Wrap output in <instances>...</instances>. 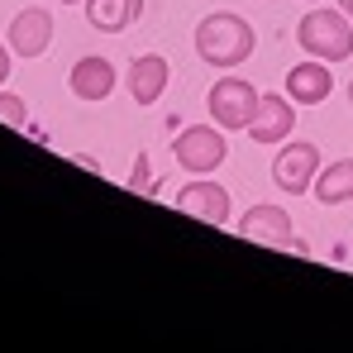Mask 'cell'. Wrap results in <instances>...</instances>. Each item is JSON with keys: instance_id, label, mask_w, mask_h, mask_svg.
Wrapping results in <instances>:
<instances>
[{"instance_id": "1", "label": "cell", "mask_w": 353, "mask_h": 353, "mask_svg": "<svg viewBox=\"0 0 353 353\" xmlns=\"http://www.w3.org/2000/svg\"><path fill=\"white\" fill-rule=\"evenodd\" d=\"M253 48H258V34L234 10H215L196 24V53L210 67H239V62L253 58Z\"/></svg>"}, {"instance_id": "2", "label": "cell", "mask_w": 353, "mask_h": 353, "mask_svg": "<svg viewBox=\"0 0 353 353\" xmlns=\"http://www.w3.org/2000/svg\"><path fill=\"white\" fill-rule=\"evenodd\" d=\"M296 43H301L305 58L344 62V58H353V19L344 10L315 5V10H305L301 24H296Z\"/></svg>"}, {"instance_id": "3", "label": "cell", "mask_w": 353, "mask_h": 353, "mask_svg": "<svg viewBox=\"0 0 353 353\" xmlns=\"http://www.w3.org/2000/svg\"><path fill=\"white\" fill-rule=\"evenodd\" d=\"M258 86H248L243 77H220L215 86H210V96H205V105H210V119L220 124V129H248V119L258 115Z\"/></svg>"}, {"instance_id": "4", "label": "cell", "mask_w": 353, "mask_h": 353, "mask_svg": "<svg viewBox=\"0 0 353 353\" xmlns=\"http://www.w3.org/2000/svg\"><path fill=\"white\" fill-rule=\"evenodd\" d=\"M225 153H230V143H225L220 124H215V129H210V124H191V129L176 134V143H172V158L186 172H215V168L225 163Z\"/></svg>"}, {"instance_id": "5", "label": "cell", "mask_w": 353, "mask_h": 353, "mask_svg": "<svg viewBox=\"0 0 353 353\" xmlns=\"http://www.w3.org/2000/svg\"><path fill=\"white\" fill-rule=\"evenodd\" d=\"M315 172H320V148L305 139H287V148L272 158V181L287 196H305L315 186Z\"/></svg>"}, {"instance_id": "6", "label": "cell", "mask_w": 353, "mask_h": 353, "mask_svg": "<svg viewBox=\"0 0 353 353\" xmlns=\"http://www.w3.org/2000/svg\"><path fill=\"white\" fill-rule=\"evenodd\" d=\"M176 210L191 220H205V225H230V191L210 176H196L176 191Z\"/></svg>"}, {"instance_id": "7", "label": "cell", "mask_w": 353, "mask_h": 353, "mask_svg": "<svg viewBox=\"0 0 353 353\" xmlns=\"http://www.w3.org/2000/svg\"><path fill=\"white\" fill-rule=\"evenodd\" d=\"M10 53L14 58H43V48L53 43V14L48 10H39V5H29V10H19L14 19H10Z\"/></svg>"}, {"instance_id": "8", "label": "cell", "mask_w": 353, "mask_h": 353, "mask_svg": "<svg viewBox=\"0 0 353 353\" xmlns=\"http://www.w3.org/2000/svg\"><path fill=\"white\" fill-rule=\"evenodd\" d=\"M292 129H296V101H292V96H272V91H263V96H258V115L248 119L253 143H282Z\"/></svg>"}, {"instance_id": "9", "label": "cell", "mask_w": 353, "mask_h": 353, "mask_svg": "<svg viewBox=\"0 0 353 353\" xmlns=\"http://www.w3.org/2000/svg\"><path fill=\"white\" fill-rule=\"evenodd\" d=\"M243 239H258V243H268V248H292L296 234H292V215L287 210H277V205H253L243 220L234 225Z\"/></svg>"}, {"instance_id": "10", "label": "cell", "mask_w": 353, "mask_h": 353, "mask_svg": "<svg viewBox=\"0 0 353 353\" xmlns=\"http://www.w3.org/2000/svg\"><path fill=\"white\" fill-rule=\"evenodd\" d=\"M67 86H72V96H81V101H105V96L115 91V67H110V58H101V53L77 58L72 72H67Z\"/></svg>"}, {"instance_id": "11", "label": "cell", "mask_w": 353, "mask_h": 353, "mask_svg": "<svg viewBox=\"0 0 353 353\" xmlns=\"http://www.w3.org/2000/svg\"><path fill=\"white\" fill-rule=\"evenodd\" d=\"M168 77H172V67L163 53H143V58L129 62V96H134V105H153L163 91H168Z\"/></svg>"}, {"instance_id": "12", "label": "cell", "mask_w": 353, "mask_h": 353, "mask_svg": "<svg viewBox=\"0 0 353 353\" xmlns=\"http://www.w3.org/2000/svg\"><path fill=\"white\" fill-rule=\"evenodd\" d=\"M334 91V77H330V62H296L287 72V96L296 105H320L325 96Z\"/></svg>"}, {"instance_id": "13", "label": "cell", "mask_w": 353, "mask_h": 353, "mask_svg": "<svg viewBox=\"0 0 353 353\" xmlns=\"http://www.w3.org/2000/svg\"><path fill=\"white\" fill-rule=\"evenodd\" d=\"M81 5H86L91 29H101V34H119L143 14V0H81Z\"/></svg>"}, {"instance_id": "14", "label": "cell", "mask_w": 353, "mask_h": 353, "mask_svg": "<svg viewBox=\"0 0 353 353\" xmlns=\"http://www.w3.org/2000/svg\"><path fill=\"white\" fill-rule=\"evenodd\" d=\"M315 201L320 205H344L353 201V158H339V163H325L320 172H315Z\"/></svg>"}, {"instance_id": "15", "label": "cell", "mask_w": 353, "mask_h": 353, "mask_svg": "<svg viewBox=\"0 0 353 353\" xmlns=\"http://www.w3.org/2000/svg\"><path fill=\"white\" fill-rule=\"evenodd\" d=\"M0 124H10V129H24L29 124V105L14 91H0Z\"/></svg>"}, {"instance_id": "16", "label": "cell", "mask_w": 353, "mask_h": 353, "mask_svg": "<svg viewBox=\"0 0 353 353\" xmlns=\"http://www.w3.org/2000/svg\"><path fill=\"white\" fill-rule=\"evenodd\" d=\"M129 186L148 191V153H139V163H134V176H129Z\"/></svg>"}, {"instance_id": "17", "label": "cell", "mask_w": 353, "mask_h": 353, "mask_svg": "<svg viewBox=\"0 0 353 353\" xmlns=\"http://www.w3.org/2000/svg\"><path fill=\"white\" fill-rule=\"evenodd\" d=\"M10 62H14L10 58V43H0V86H5V77H10Z\"/></svg>"}, {"instance_id": "18", "label": "cell", "mask_w": 353, "mask_h": 353, "mask_svg": "<svg viewBox=\"0 0 353 353\" xmlns=\"http://www.w3.org/2000/svg\"><path fill=\"white\" fill-rule=\"evenodd\" d=\"M339 10H344V14H349V19H353V0H339Z\"/></svg>"}, {"instance_id": "19", "label": "cell", "mask_w": 353, "mask_h": 353, "mask_svg": "<svg viewBox=\"0 0 353 353\" xmlns=\"http://www.w3.org/2000/svg\"><path fill=\"white\" fill-rule=\"evenodd\" d=\"M58 5H81V0H58Z\"/></svg>"}, {"instance_id": "20", "label": "cell", "mask_w": 353, "mask_h": 353, "mask_svg": "<svg viewBox=\"0 0 353 353\" xmlns=\"http://www.w3.org/2000/svg\"><path fill=\"white\" fill-rule=\"evenodd\" d=\"M349 105H353V81H349Z\"/></svg>"}, {"instance_id": "21", "label": "cell", "mask_w": 353, "mask_h": 353, "mask_svg": "<svg viewBox=\"0 0 353 353\" xmlns=\"http://www.w3.org/2000/svg\"><path fill=\"white\" fill-rule=\"evenodd\" d=\"M310 5H320V0H310Z\"/></svg>"}]
</instances>
